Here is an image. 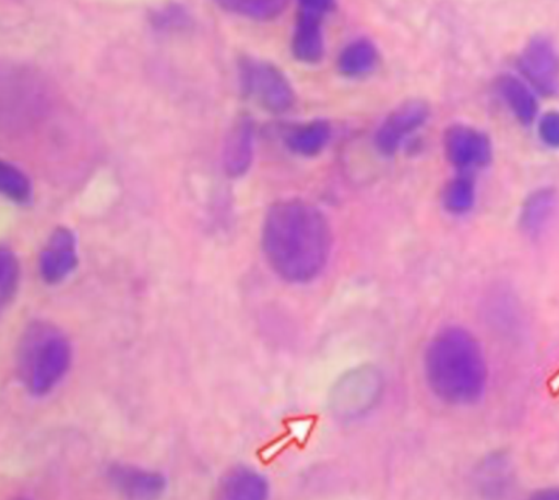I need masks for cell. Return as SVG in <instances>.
Instances as JSON below:
<instances>
[{
	"instance_id": "8",
	"label": "cell",
	"mask_w": 559,
	"mask_h": 500,
	"mask_svg": "<svg viewBox=\"0 0 559 500\" xmlns=\"http://www.w3.org/2000/svg\"><path fill=\"white\" fill-rule=\"evenodd\" d=\"M79 266V245L74 231L58 227L47 239L38 258V271L46 284L63 283Z\"/></svg>"
},
{
	"instance_id": "6",
	"label": "cell",
	"mask_w": 559,
	"mask_h": 500,
	"mask_svg": "<svg viewBox=\"0 0 559 500\" xmlns=\"http://www.w3.org/2000/svg\"><path fill=\"white\" fill-rule=\"evenodd\" d=\"M445 158L459 174H473L492 162V142L480 129L451 124L442 138Z\"/></svg>"
},
{
	"instance_id": "4",
	"label": "cell",
	"mask_w": 559,
	"mask_h": 500,
	"mask_svg": "<svg viewBox=\"0 0 559 500\" xmlns=\"http://www.w3.org/2000/svg\"><path fill=\"white\" fill-rule=\"evenodd\" d=\"M239 80L245 94L271 114H287L296 105L294 85L273 63L245 58L239 64Z\"/></svg>"
},
{
	"instance_id": "18",
	"label": "cell",
	"mask_w": 559,
	"mask_h": 500,
	"mask_svg": "<svg viewBox=\"0 0 559 500\" xmlns=\"http://www.w3.org/2000/svg\"><path fill=\"white\" fill-rule=\"evenodd\" d=\"M477 189L471 174H457L444 184L441 192L442 206L451 215H466L476 204Z\"/></svg>"
},
{
	"instance_id": "12",
	"label": "cell",
	"mask_w": 559,
	"mask_h": 500,
	"mask_svg": "<svg viewBox=\"0 0 559 500\" xmlns=\"http://www.w3.org/2000/svg\"><path fill=\"white\" fill-rule=\"evenodd\" d=\"M255 157V129L249 119L236 123L223 146L222 163L226 175L239 179L251 169Z\"/></svg>"
},
{
	"instance_id": "19",
	"label": "cell",
	"mask_w": 559,
	"mask_h": 500,
	"mask_svg": "<svg viewBox=\"0 0 559 500\" xmlns=\"http://www.w3.org/2000/svg\"><path fill=\"white\" fill-rule=\"evenodd\" d=\"M223 10L253 21L277 19L289 0H216Z\"/></svg>"
},
{
	"instance_id": "9",
	"label": "cell",
	"mask_w": 559,
	"mask_h": 500,
	"mask_svg": "<svg viewBox=\"0 0 559 500\" xmlns=\"http://www.w3.org/2000/svg\"><path fill=\"white\" fill-rule=\"evenodd\" d=\"M107 478L124 500H160L167 490L165 474L138 465H110Z\"/></svg>"
},
{
	"instance_id": "14",
	"label": "cell",
	"mask_w": 559,
	"mask_h": 500,
	"mask_svg": "<svg viewBox=\"0 0 559 500\" xmlns=\"http://www.w3.org/2000/svg\"><path fill=\"white\" fill-rule=\"evenodd\" d=\"M292 53L299 62L307 64H317L324 59L325 36L322 19L299 12L292 37Z\"/></svg>"
},
{
	"instance_id": "11",
	"label": "cell",
	"mask_w": 559,
	"mask_h": 500,
	"mask_svg": "<svg viewBox=\"0 0 559 500\" xmlns=\"http://www.w3.org/2000/svg\"><path fill=\"white\" fill-rule=\"evenodd\" d=\"M497 93L510 114L523 127H531L539 119V96L522 76L504 73L498 78Z\"/></svg>"
},
{
	"instance_id": "15",
	"label": "cell",
	"mask_w": 559,
	"mask_h": 500,
	"mask_svg": "<svg viewBox=\"0 0 559 500\" xmlns=\"http://www.w3.org/2000/svg\"><path fill=\"white\" fill-rule=\"evenodd\" d=\"M558 209V195L554 189L540 188L532 192L523 202L520 213V227L528 237H539L545 233Z\"/></svg>"
},
{
	"instance_id": "16",
	"label": "cell",
	"mask_w": 559,
	"mask_h": 500,
	"mask_svg": "<svg viewBox=\"0 0 559 500\" xmlns=\"http://www.w3.org/2000/svg\"><path fill=\"white\" fill-rule=\"evenodd\" d=\"M333 138V127L324 119L311 120L292 128L286 133L285 144L290 153L299 157H318L329 146Z\"/></svg>"
},
{
	"instance_id": "25",
	"label": "cell",
	"mask_w": 559,
	"mask_h": 500,
	"mask_svg": "<svg viewBox=\"0 0 559 500\" xmlns=\"http://www.w3.org/2000/svg\"><path fill=\"white\" fill-rule=\"evenodd\" d=\"M526 500H559V487H548V489L537 490L535 493L528 496Z\"/></svg>"
},
{
	"instance_id": "2",
	"label": "cell",
	"mask_w": 559,
	"mask_h": 500,
	"mask_svg": "<svg viewBox=\"0 0 559 500\" xmlns=\"http://www.w3.org/2000/svg\"><path fill=\"white\" fill-rule=\"evenodd\" d=\"M429 390L442 403L466 407L484 398L488 365L479 340L463 326H445L429 342L424 359Z\"/></svg>"
},
{
	"instance_id": "17",
	"label": "cell",
	"mask_w": 559,
	"mask_h": 500,
	"mask_svg": "<svg viewBox=\"0 0 559 500\" xmlns=\"http://www.w3.org/2000/svg\"><path fill=\"white\" fill-rule=\"evenodd\" d=\"M380 64V51L369 38H356L343 47L337 58V69L343 76L358 80L371 75Z\"/></svg>"
},
{
	"instance_id": "23",
	"label": "cell",
	"mask_w": 559,
	"mask_h": 500,
	"mask_svg": "<svg viewBox=\"0 0 559 500\" xmlns=\"http://www.w3.org/2000/svg\"><path fill=\"white\" fill-rule=\"evenodd\" d=\"M153 23L158 28L170 29V32L171 29H183L191 23V15L188 14L183 7L171 3V5L162 8L160 11L154 14Z\"/></svg>"
},
{
	"instance_id": "1",
	"label": "cell",
	"mask_w": 559,
	"mask_h": 500,
	"mask_svg": "<svg viewBox=\"0 0 559 500\" xmlns=\"http://www.w3.org/2000/svg\"><path fill=\"white\" fill-rule=\"evenodd\" d=\"M334 236L329 218L311 202L283 200L266 211L262 250L283 282H316L329 265Z\"/></svg>"
},
{
	"instance_id": "22",
	"label": "cell",
	"mask_w": 559,
	"mask_h": 500,
	"mask_svg": "<svg viewBox=\"0 0 559 500\" xmlns=\"http://www.w3.org/2000/svg\"><path fill=\"white\" fill-rule=\"evenodd\" d=\"M537 136L546 148L559 151V110H549L536 120Z\"/></svg>"
},
{
	"instance_id": "24",
	"label": "cell",
	"mask_w": 559,
	"mask_h": 500,
	"mask_svg": "<svg viewBox=\"0 0 559 500\" xmlns=\"http://www.w3.org/2000/svg\"><path fill=\"white\" fill-rule=\"evenodd\" d=\"M300 14L318 16L324 20L334 10L335 0H298Z\"/></svg>"
},
{
	"instance_id": "20",
	"label": "cell",
	"mask_w": 559,
	"mask_h": 500,
	"mask_svg": "<svg viewBox=\"0 0 559 500\" xmlns=\"http://www.w3.org/2000/svg\"><path fill=\"white\" fill-rule=\"evenodd\" d=\"M0 191L16 205H27L33 201L32 180L12 163H2L0 167Z\"/></svg>"
},
{
	"instance_id": "5",
	"label": "cell",
	"mask_w": 559,
	"mask_h": 500,
	"mask_svg": "<svg viewBox=\"0 0 559 500\" xmlns=\"http://www.w3.org/2000/svg\"><path fill=\"white\" fill-rule=\"evenodd\" d=\"M518 69L537 96H559V50L549 37L531 38L519 56Z\"/></svg>"
},
{
	"instance_id": "13",
	"label": "cell",
	"mask_w": 559,
	"mask_h": 500,
	"mask_svg": "<svg viewBox=\"0 0 559 500\" xmlns=\"http://www.w3.org/2000/svg\"><path fill=\"white\" fill-rule=\"evenodd\" d=\"M270 485L255 469L238 465L218 480L213 500H269Z\"/></svg>"
},
{
	"instance_id": "21",
	"label": "cell",
	"mask_w": 559,
	"mask_h": 500,
	"mask_svg": "<svg viewBox=\"0 0 559 500\" xmlns=\"http://www.w3.org/2000/svg\"><path fill=\"white\" fill-rule=\"evenodd\" d=\"M0 293L2 305L7 306L14 299L19 291L21 279V266L19 258L11 249L3 248L0 252Z\"/></svg>"
},
{
	"instance_id": "26",
	"label": "cell",
	"mask_w": 559,
	"mask_h": 500,
	"mask_svg": "<svg viewBox=\"0 0 559 500\" xmlns=\"http://www.w3.org/2000/svg\"><path fill=\"white\" fill-rule=\"evenodd\" d=\"M15 500H29L27 498H19V499H15Z\"/></svg>"
},
{
	"instance_id": "3",
	"label": "cell",
	"mask_w": 559,
	"mask_h": 500,
	"mask_svg": "<svg viewBox=\"0 0 559 500\" xmlns=\"http://www.w3.org/2000/svg\"><path fill=\"white\" fill-rule=\"evenodd\" d=\"M72 364V346L67 335L49 322H33L20 343L21 381L34 396L53 392Z\"/></svg>"
},
{
	"instance_id": "7",
	"label": "cell",
	"mask_w": 559,
	"mask_h": 500,
	"mask_svg": "<svg viewBox=\"0 0 559 500\" xmlns=\"http://www.w3.org/2000/svg\"><path fill=\"white\" fill-rule=\"evenodd\" d=\"M431 110L423 100H408L395 107L378 127L373 144L385 157L397 154L408 138L415 135L428 123Z\"/></svg>"
},
{
	"instance_id": "10",
	"label": "cell",
	"mask_w": 559,
	"mask_h": 500,
	"mask_svg": "<svg viewBox=\"0 0 559 500\" xmlns=\"http://www.w3.org/2000/svg\"><path fill=\"white\" fill-rule=\"evenodd\" d=\"M381 390V377L376 369H356L338 382L334 394V409L346 416L362 413L376 403Z\"/></svg>"
}]
</instances>
